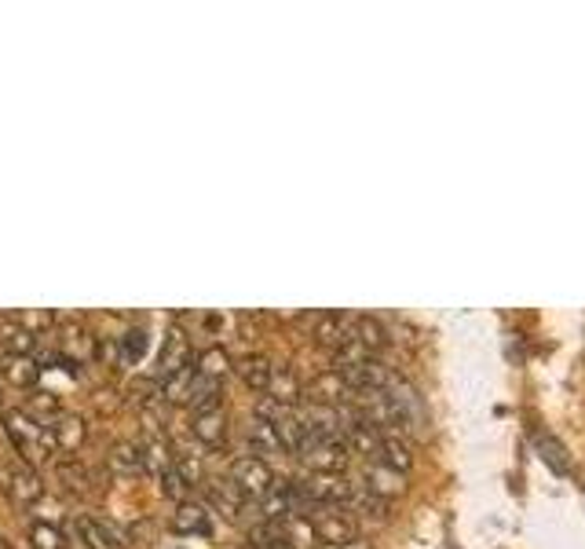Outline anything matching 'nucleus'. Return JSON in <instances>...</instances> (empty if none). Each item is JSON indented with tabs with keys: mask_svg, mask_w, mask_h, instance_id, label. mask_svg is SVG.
<instances>
[{
	"mask_svg": "<svg viewBox=\"0 0 585 549\" xmlns=\"http://www.w3.org/2000/svg\"><path fill=\"white\" fill-rule=\"evenodd\" d=\"M4 436L16 443V451L27 461H41L48 455H59L52 432H48V426H41L30 410H4Z\"/></svg>",
	"mask_w": 585,
	"mask_h": 549,
	"instance_id": "1",
	"label": "nucleus"
},
{
	"mask_svg": "<svg viewBox=\"0 0 585 549\" xmlns=\"http://www.w3.org/2000/svg\"><path fill=\"white\" fill-rule=\"evenodd\" d=\"M296 458L304 461L307 472H344L352 451H347V443L341 440V436H326V432H311L307 429L301 447H296Z\"/></svg>",
	"mask_w": 585,
	"mask_h": 549,
	"instance_id": "2",
	"label": "nucleus"
},
{
	"mask_svg": "<svg viewBox=\"0 0 585 549\" xmlns=\"http://www.w3.org/2000/svg\"><path fill=\"white\" fill-rule=\"evenodd\" d=\"M205 506L213 509V513L228 517L231 523H242V520H249V517H256V520H260L256 502H253V498H249V495H245L231 477L209 480V488H205Z\"/></svg>",
	"mask_w": 585,
	"mask_h": 549,
	"instance_id": "3",
	"label": "nucleus"
},
{
	"mask_svg": "<svg viewBox=\"0 0 585 549\" xmlns=\"http://www.w3.org/2000/svg\"><path fill=\"white\" fill-rule=\"evenodd\" d=\"M228 477L239 483V488L253 498V502H260L275 483L282 480L275 469H271V461L264 458H256V455H242V458H234L231 461V469H228Z\"/></svg>",
	"mask_w": 585,
	"mask_h": 549,
	"instance_id": "4",
	"label": "nucleus"
},
{
	"mask_svg": "<svg viewBox=\"0 0 585 549\" xmlns=\"http://www.w3.org/2000/svg\"><path fill=\"white\" fill-rule=\"evenodd\" d=\"M67 535H70V542H78L81 549H121L129 542L118 523H110L103 517H73Z\"/></svg>",
	"mask_w": 585,
	"mask_h": 549,
	"instance_id": "5",
	"label": "nucleus"
},
{
	"mask_svg": "<svg viewBox=\"0 0 585 549\" xmlns=\"http://www.w3.org/2000/svg\"><path fill=\"white\" fill-rule=\"evenodd\" d=\"M315 531H319V546L330 549V546H341V542H352L359 539V520L344 509H319L315 517Z\"/></svg>",
	"mask_w": 585,
	"mask_h": 549,
	"instance_id": "6",
	"label": "nucleus"
},
{
	"mask_svg": "<svg viewBox=\"0 0 585 549\" xmlns=\"http://www.w3.org/2000/svg\"><path fill=\"white\" fill-rule=\"evenodd\" d=\"M359 483H363L370 495H377V498H384V502H392V498H400L406 491V472H395L389 466H377V461H363Z\"/></svg>",
	"mask_w": 585,
	"mask_h": 549,
	"instance_id": "7",
	"label": "nucleus"
},
{
	"mask_svg": "<svg viewBox=\"0 0 585 549\" xmlns=\"http://www.w3.org/2000/svg\"><path fill=\"white\" fill-rule=\"evenodd\" d=\"M363 461H377V466H389L395 472H410V466H414V451H410L406 436L381 432L377 443H373V451Z\"/></svg>",
	"mask_w": 585,
	"mask_h": 549,
	"instance_id": "8",
	"label": "nucleus"
},
{
	"mask_svg": "<svg viewBox=\"0 0 585 549\" xmlns=\"http://www.w3.org/2000/svg\"><path fill=\"white\" fill-rule=\"evenodd\" d=\"M4 491L16 498L19 506H33L44 498V483H41V477H37V469L30 466V461H22V466L4 469Z\"/></svg>",
	"mask_w": 585,
	"mask_h": 549,
	"instance_id": "9",
	"label": "nucleus"
},
{
	"mask_svg": "<svg viewBox=\"0 0 585 549\" xmlns=\"http://www.w3.org/2000/svg\"><path fill=\"white\" fill-rule=\"evenodd\" d=\"M213 509H209L205 502H180L176 513H172V531L176 535H198V539H209L213 535Z\"/></svg>",
	"mask_w": 585,
	"mask_h": 549,
	"instance_id": "10",
	"label": "nucleus"
},
{
	"mask_svg": "<svg viewBox=\"0 0 585 549\" xmlns=\"http://www.w3.org/2000/svg\"><path fill=\"white\" fill-rule=\"evenodd\" d=\"M239 378L249 385L253 392H271V385H275V378H279V367H275V359L271 356H264V352H249V356H242L239 359Z\"/></svg>",
	"mask_w": 585,
	"mask_h": 549,
	"instance_id": "11",
	"label": "nucleus"
},
{
	"mask_svg": "<svg viewBox=\"0 0 585 549\" xmlns=\"http://www.w3.org/2000/svg\"><path fill=\"white\" fill-rule=\"evenodd\" d=\"M194 356H191V345H186V333L183 330H169L165 333V345H161V356H158V381L172 378L176 370L191 367Z\"/></svg>",
	"mask_w": 585,
	"mask_h": 549,
	"instance_id": "12",
	"label": "nucleus"
},
{
	"mask_svg": "<svg viewBox=\"0 0 585 549\" xmlns=\"http://www.w3.org/2000/svg\"><path fill=\"white\" fill-rule=\"evenodd\" d=\"M44 367L37 363V356H0V378L16 389H33L41 381Z\"/></svg>",
	"mask_w": 585,
	"mask_h": 549,
	"instance_id": "13",
	"label": "nucleus"
},
{
	"mask_svg": "<svg viewBox=\"0 0 585 549\" xmlns=\"http://www.w3.org/2000/svg\"><path fill=\"white\" fill-rule=\"evenodd\" d=\"M249 447H253V455L256 458H279V455H290V447H285V440H282V432L271 426V421H253V426H249Z\"/></svg>",
	"mask_w": 585,
	"mask_h": 549,
	"instance_id": "14",
	"label": "nucleus"
},
{
	"mask_svg": "<svg viewBox=\"0 0 585 549\" xmlns=\"http://www.w3.org/2000/svg\"><path fill=\"white\" fill-rule=\"evenodd\" d=\"M0 356H37V333L19 319L0 322Z\"/></svg>",
	"mask_w": 585,
	"mask_h": 549,
	"instance_id": "15",
	"label": "nucleus"
},
{
	"mask_svg": "<svg viewBox=\"0 0 585 549\" xmlns=\"http://www.w3.org/2000/svg\"><path fill=\"white\" fill-rule=\"evenodd\" d=\"M191 432H194V440L205 447V451H209V447H220L223 440H228V415H223V407L194 415Z\"/></svg>",
	"mask_w": 585,
	"mask_h": 549,
	"instance_id": "16",
	"label": "nucleus"
},
{
	"mask_svg": "<svg viewBox=\"0 0 585 549\" xmlns=\"http://www.w3.org/2000/svg\"><path fill=\"white\" fill-rule=\"evenodd\" d=\"M48 432H52V440H56V451L62 455H73V451H81V443H84V421L78 415H59L52 426H48Z\"/></svg>",
	"mask_w": 585,
	"mask_h": 549,
	"instance_id": "17",
	"label": "nucleus"
},
{
	"mask_svg": "<svg viewBox=\"0 0 585 549\" xmlns=\"http://www.w3.org/2000/svg\"><path fill=\"white\" fill-rule=\"evenodd\" d=\"M110 469L118 472V477H140V472H147L143 466V443H135V440H121L110 447Z\"/></svg>",
	"mask_w": 585,
	"mask_h": 549,
	"instance_id": "18",
	"label": "nucleus"
},
{
	"mask_svg": "<svg viewBox=\"0 0 585 549\" xmlns=\"http://www.w3.org/2000/svg\"><path fill=\"white\" fill-rule=\"evenodd\" d=\"M352 337L363 348H370L373 356H377L381 348H389V341H392L389 327H384L381 319H373V316H352Z\"/></svg>",
	"mask_w": 585,
	"mask_h": 549,
	"instance_id": "19",
	"label": "nucleus"
},
{
	"mask_svg": "<svg viewBox=\"0 0 585 549\" xmlns=\"http://www.w3.org/2000/svg\"><path fill=\"white\" fill-rule=\"evenodd\" d=\"M279 531L293 549H319V531L311 517H285L279 520Z\"/></svg>",
	"mask_w": 585,
	"mask_h": 549,
	"instance_id": "20",
	"label": "nucleus"
},
{
	"mask_svg": "<svg viewBox=\"0 0 585 549\" xmlns=\"http://www.w3.org/2000/svg\"><path fill=\"white\" fill-rule=\"evenodd\" d=\"M194 370H198V378L223 385V378H228V370H231V359L223 348H205L202 356H194Z\"/></svg>",
	"mask_w": 585,
	"mask_h": 549,
	"instance_id": "21",
	"label": "nucleus"
},
{
	"mask_svg": "<svg viewBox=\"0 0 585 549\" xmlns=\"http://www.w3.org/2000/svg\"><path fill=\"white\" fill-rule=\"evenodd\" d=\"M30 546L33 549H67L70 546V535L59 528L52 520H33L30 523Z\"/></svg>",
	"mask_w": 585,
	"mask_h": 549,
	"instance_id": "22",
	"label": "nucleus"
},
{
	"mask_svg": "<svg viewBox=\"0 0 585 549\" xmlns=\"http://www.w3.org/2000/svg\"><path fill=\"white\" fill-rule=\"evenodd\" d=\"M158 480H161V495H165V498H176V502H186V495L198 488V483L186 477V472L176 466V461H172V469L161 472Z\"/></svg>",
	"mask_w": 585,
	"mask_h": 549,
	"instance_id": "23",
	"label": "nucleus"
},
{
	"mask_svg": "<svg viewBox=\"0 0 585 549\" xmlns=\"http://www.w3.org/2000/svg\"><path fill=\"white\" fill-rule=\"evenodd\" d=\"M147 356V330L143 327H132V330H124L118 337V359L121 363H140V359Z\"/></svg>",
	"mask_w": 585,
	"mask_h": 549,
	"instance_id": "24",
	"label": "nucleus"
},
{
	"mask_svg": "<svg viewBox=\"0 0 585 549\" xmlns=\"http://www.w3.org/2000/svg\"><path fill=\"white\" fill-rule=\"evenodd\" d=\"M172 461H176V455L169 451V443L161 440V436H151V440L143 443V466H147V472H165V469H172Z\"/></svg>",
	"mask_w": 585,
	"mask_h": 549,
	"instance_id": "25",
	"label": "nucleus"
},
{
	"mask_svg": "<svg viewBox=\"0 0 585 549\" xmlns=\"http://www.w3.org/2000/svg\"><path fill=\"white\" fill-rule=\"evenodd\" d=\"M249 549H293V546L282 539L279 523H268V520H260L256 528L249 531Z\"/></svg>",
	"mask_w": 585,
	"mask_h": 549,
	"instance_id": "26",
	"label": "nucleus"
},
{
	"mask_svg": "<svg viewBox=\"0 0 585 549\" xmlns=\"http://www.w3.org/2000/svg\"><path fill=\"white\" fill-rule=\"evenodd\" d=\"M19 322H22V327H27V330H33V333H41V330H48V327H52V311H19V316H16Z\"/></svg>",
	"mask_w": 585,
	"mask_h": 549,
	"instance_id": "27",
	"label": "nucleus"
},
{
	"mask_svg": "<svg viewBox=\"0 0 585 549\" xmlns=\"http://www.w3.org/2000/svg\"><path fill=\"white\" fill-rule=\"evenodd\" d=\"M330 549H373V546H370L366 535H359V539H352V542H341V546H330Z\"/></svg>",
	"mask_w": 585,
	"mask_h": 549,
	"instance_id": "28",
	"label": "nucleus"
},
{
	"mask_svg": "<svg viewBox=\"0 0 585 549\" xmlns=\"http://www.w3.org/2000/svg\"><path fill=\"white\" fill-rule=\"evenodd\" d=\"M0 549H8V542H4V535H0Z\"/></svg>",
	"mask_w": 585,
	"mask_h": 549,
	"instance_id": "29",
	"label": "nucleus"
}]
</instances>
